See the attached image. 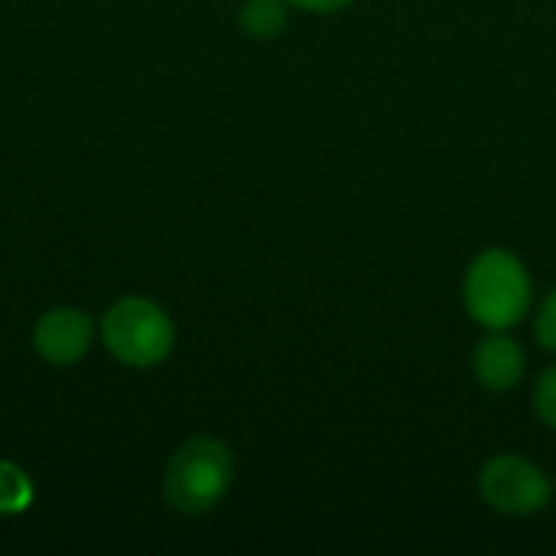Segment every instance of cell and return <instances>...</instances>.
<instances>
[{"mask_svg": "<svg viewBox=\"0 0 556 556\" xmlns=\"http://www.w3.org/2000/svg\"><path fill=\"white\" fill-rule=\"evenodd\" d=\"M528 358L525 349L508 332H489L472 352V375L485 391H511L525 381Z\"/></svg>", "mask_w": 556, "mask_h": 556, "instance_id": "8992f818", "label": "cell"}, {"mask_svg": "<svg viewBox=\"0 0 556 556\" xmlns=\"http://www.w3.org/2000/svg\"><path fill=\"white\" fill-rule=\"evenodd\" d=\"M287 0H244L241 29L254 39H274L287 29Z\"/></svg>", "mask_w": 556, "mask_h": 556, "instance_id": "52a82bcc", "label": "cell"}, {"mask_svg": "<svg viewBox=\"0 0 556 556\" xmlns=\"http://www.w3.org/2000/svg\"><path fill=\"white\" fill-rule=\"evenodd\" d=\"M235 482V456L215 437L182 443L163 476L166 502L182 515H205L225 502Z\"/></svg>", "mask_w": 556, "mask_h": 556, "instance_id": "7a4b0ae2", "label": "cell"}, {"mask_svg": "<svg viewBox=\"0 0 556 556\" xmlns=\"http://www.w3.org/2000/svg\"><path fill=\"white\" fill-rule=\"evenodd\" d=\"M101 339L117 362L130 368H153L169 358L176 345V326L153 300L124 296L108 309Z\"/></svg>", "mask_w": 556, "mask_h": 556, "instance_id": "3957f363", "label": "cell"}, {"mask_svg": "<svg viewBox=\"0 0 556 556\" xmlns=\"http://www.w3.org/2000/svg\"><path fill=\"white\" fill-rule=\"evenodd\" d=\"M466 313L489 332H511L534 303V280L521 257L505 248L482 251L463 283Z\"/></svg>", "mask_w": 556, "mask_h": 556, "instance_id": "6da1fadb", "label": "cell"}, {"mask_svg": "<svg viewBox=\"0 0 556 556\" xmlns=\"http://www.w3.org/2000/svg\"><path fill=\"white\" fill-rule=\"evenodd\" d=\"M534 332H538L541 349L556 355V290H551V293L541 300L538 316H534Z\"/></svg>", "mask_w": 556, "mask_h": 556, "instance_id": "9c48e42d", "label": "cell"}, {"mask_svg": "<svg viewBox=\"0 0 556 556\" xmlns=\"http://www.w3.org/2000/svg\"><path fill=\"white\" fill-rule=\"evenodd\" d=\"M33 502V482L13 463H0V515L26 511Z\"/></svg>", "mask_w": 556, "mask_h": 556, "instance_id": "ba28073f", "label": "cell"}, {"mask_svg": "<svg viewBox=\"0 0 556 556\" xmlns=\"http://www.w3.org/2000/svg\"><path fill=\"white\" fill-rule=\"evenodd\" d=\"M534 410L538 417L556 430V365L547 368L541 378H538V388H534Z\"/></svg>", "mask_w": 556, "mask_h": 556, "instance_id": "30bf717a", "label": "cell"}, {"mask_svg": "<svg viewBox=\"0 0 556 556\" xmlns=\"http://www.w3.org/2000/svg\"><path fill=\"white\" fill-rule=\"evenodd\" d=\"M94 339V323L78 309H52L33 329V349L49 365H75Z\"/></svg>", "mask_w": 556, "mask_h": 556, "instance_id": "5b68a950", "label": "cell"}, {"mask_svg": "<svg viewBox=\"0 0 556 556\" xmlns=\"http://www.w3.org/2000/svg\"><path fill=\"white\" fill-rule=\"evenodd\" d=\"M479 495L495 515L531 518L554 502V482L538 463L518 453H498L479 472Z\"/></svg>", "mask_w": 556, "mask_h": 556, "instance_id": "277c9868", "label": "cell"}, {"mask_svg": "<svg viewBox=\"0 0 556 556\" xmlns=\"http://www.w3.org/2000/svg\"><path fill=\"white\" fill-rule=\"evenodd\" d=\"M287 3L306 13H339V10H349L355 0H287Z\"/></svg>", "mask_w": 556, "mask_h": 556, "instance_id": "8fae6325", "label": "cell"}]
</instances>
